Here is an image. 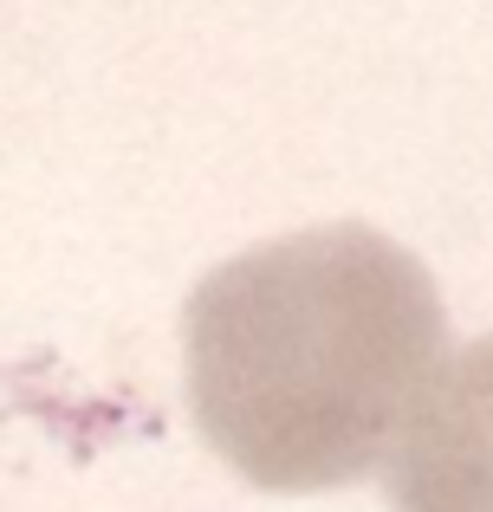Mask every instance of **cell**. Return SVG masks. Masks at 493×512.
<instances>
[{"label": "cell", "instance_id": "obj_1", "mask_svg": "<svg viewBox=\"0 0 493 512\" xmlns=\"http://www.w3.org/2000/svg\"><path fill=\"white\" fill-rule=\"evenodd\" d=\"M442 357L448 312L429 266L364 221L234 253L182 312L195 428L266 493L377 474Z\"/></svg>", "mask_w": 493, "mask_h": 512}, {"label": "cell", "instance_id": "obj_2", "mask_svg": "<svg viewBox=\"0 0 493 512\" xmlns=\"http://www.w3.org/2000/svg\"><path fill=\"white\" fill-rule=\"evenodd\" d=\"M390 512H493V331L435 363L390 461Z\"/></svg>", "mask_w": 493, "mask_h": 512}]
</instances>
